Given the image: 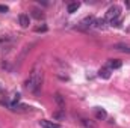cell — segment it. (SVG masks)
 <instances>
[{
	"mask_svg": "<svg viewBox=\"0 0 130 128\" xmlns=\"http://www.w3.org/2000/svg\"><path fill=\"white\" fill-rule=\"evenodd\" d=\"M42 78H44L42 68H41L39 65H35L33 69H32V72H30V75H29V78H27L26 83H24L26 89H27L29 92H32V94H38L39 89H41V86H42Z\"/></svg>",
	"mask_w": 130,
	"mask_h": 128,
	"instance_id": "cell-1",
	"label": "cell"
},
{
	"mask_svg": "<svg viewBox=\"0 0 130 128\" xmlns=\"http://www.w3.org/2000/svg\"><path fill=\"white\" fill-rule=\"evenodd\" d=\"M120 15H121V8H120L118 5H113V6H110V8L107 9L104 20H109L110 23H113V21L120 20Z\"/></svg>",
	"mask_w": 130,
	"mask_h": 128,
	"instance_id": "cell-2",
	"label": "cell"
},
{
	"mask_svg": "<svg viewBox=\"0 0 130 128\" xmlns=\"http://www.w3.org/2000/svg\"><path fill=\"white\" fill-rule=\"evenodd\" d=\"M39 125L42 128H61V124L53 122V121H47V119H41L39 121Z\"/></svg>",
	"mask_w": 130,
	"mask_h": 128,
	"instance_id": "cell-3",
	"label": "cell"
},
{
	"mask_svg": "<svg viewBox=\"0 0 130 128\" xmlns=\"http://www.w3.org/2000/svg\"><path fill=\"white\" fill-rule=\"evenodd\" d=\"M121 60L120 59H110V60H107V63H106V68L107 69H118V68H121Z\"/></svg>",
	"mask_w": 130,
	"mask_h": 128,
	"instance_id": "cell-4",
	"label": "cell"
},
{
	"mask_svg": "<svg viewBox=\"0 0 130 128\" xmlns=\"http://www.w3.org/2000/svg\"><path fill=\"white\" fill-rule=\"evenodd\" d=\"M18 21H20V26H21V27H27V26H29V23H30L29 15H26V14H20Z\"/></svg>",
	"mask_w": 130,
	"mask_h": 128,
	"instance_id": "cell-5",
	"label": "cell"
},
{
	"mask_svg": "<svg viewBox=\"0 0 130 128\" xmlns=\"http://www.w3.org/2000/svg\"><path fill=\"white\" fill-rule=\"evenodd\" d=\"M113 48L118 51H123V53H130V45H127V44H115Z\"/></svg>",
	"mask_w": 130,
	"mask_h": 128,
	"instance_id": "cell-6",
	"label": "cell"
},
{
	"mask_svg": "<svg viewBox=\"0 0 130 128\" xmlns=\"http://www.w3.org/2000/svg\"><path fill=\"white\" fill-rule=\"evenodd\" d=\"M79 8H80V3H79V2H71V3L68 5L67 11H68V14H74Z\"/></svg>",
	"mask_w": 130,
	"mask_h": 128,
	"instance_id": "cell-7",
	"label": "cell"
},
{
	"mask_svg": "<svg viewBox=\"0 0 130 128\" xmlns=\"http://www.w3.org/2000/svg\"><path fill=\"white\" fill-rule=\"evenodd\" d=\"M94 113H95V118H97V119H106V116H107L106 110H104V109H100V107H97V109L94 110Z\"/></svg>",
	"mask_w": 130,
	"mask_h": 128,
	"instance_id": "cell-8",
	"label": "cell"
},
{
	"mask_svg": "<svg viewBox=\"0 0 130 128\" xmlns=\"http://www.w3.org/2000/svg\"><path fill=\"white\" fill-rule=\"evenodd\" d=\"M55 101H56V104L59 105V109H61V110H64V107H65L64 96L61 95V94H56V95H55Z\"/></svg>",
	"mask_w": 130,
	"mask_h": 128,
	"instance_id": "cell-9",
	"label": "cell"
},
{
	"mask_svg": "<svg viewBox=\"0 0 130 128\" xmlns=\"http://www.w3.org/2000/svg\"><path fill=\"white\" fill-rule=\"evenodd\" d=\"M98 75H100L101 78L107 80V78H110V69H107V68L104 66V68H101V69L98 71Z\"/></svg>",
	"mask_w": 130,
	"mask_h": 128,
	"instance_id": "cell-10",
	"label": "cell"
},
{
	"mask_svg": "<svg viewBox=\"0 0 130 128\" xmlns=\"http://www.w3.org/2000/svg\"><path fill=\"white\" fill-rule=\"evenodd\" d=\"M82 124H83L86 128H97V125H95L92 121H89V119H85V118L82 119Z\"/></svg>",
	"mask_w": 130,
	"mask_h": 128,
	"instance_id": "cell-11",
	"label": "cell"
},
{
	"mask_svg": "<svg viewBox=\"0 0 130 128\" xmlns=\"http://www.w3.org/2000/svg\"><path fill=\"white\" fill-rule=\"evenodd\" d=\"M104 24H106V20H104V18H98V20L94 21V26L98 27V29H103V27H104Z\"/></svg>",
	"mask_w": 130,
	"mask_h": 128,
	"instance_id": "cell-12",
	"label": "cell"
},
{
	"mask_svg": "<svg viewBox=\"0 0 130 128\" xmlns=\"http://www.w3.org/2000/svg\"><path fill=\"white\" fill-rule=\"evenodd\" d=\"M32 17H33V18H36V20H41V18H44V14L35 9V11L32 12Z\"/></svg>",
	"mask_w": 130,
	"mask_h": 128,
	"instance_id": "cell-13",
	"label": "cell"
},
{
	"mask_svg": "<svg viewBox=\"0 0 130 128\" xmlns=\"http://www.w3.org/2000/svg\"><path fill=\"white\" fill-rule=\"evenodd\" d=\"M0 12H2V14L8 12V6H5V5H0Z\"/></svg>",
	"mask_w": 130,
	"mask_h": 128,
	"instance_id": "cell-14",
	"label": "cell"
},
{
	"mask_svg": "<svg viewBox=\"0 0 130 128\" xmlns=\"http://www.w3.org/2000/svg\"><path fill=\"white\" fill-rule=\"evenodd\" d=\"M53 116H55L56 119H62V118H64V113H55Z\"/></svg>",
	"mask_w": 130,
	"mask_h": 128,
	"instance_id": "cell-15",
	"label": "cell"
},
{
	"mask_svg": "<svg viewBox=\"0 0 130 128\" xmlns=\"http://www.w3.org/2000/svg\"><path fill=\"white\" fill-rule=\"evenodd\" d=\"M2 92H3V88H2V84H0V94H2Z\"/></svg>",
	"mask_w": 130,
	"mask_h": 128,
	"instance_id": "cell-16",
	"label": "cell"
}]
</instances>
